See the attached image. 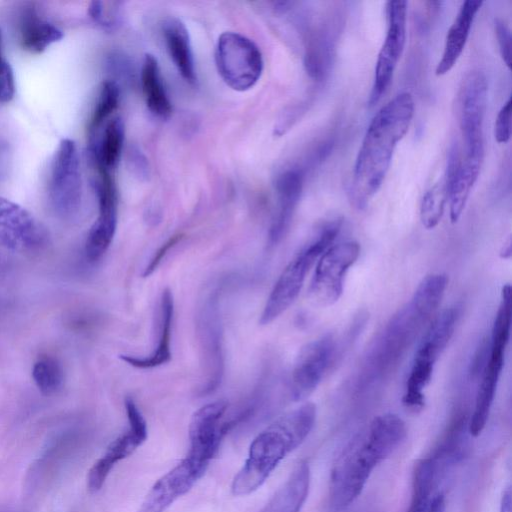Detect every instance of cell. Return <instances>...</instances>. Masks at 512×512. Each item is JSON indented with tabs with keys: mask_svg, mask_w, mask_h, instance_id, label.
I'll return each mask as SVG.
<instances>
[{
	"mask_svg": "<svg viewBox=\"0 0 512 512\" xmlns=\"http://www.w3.org/2000/svg\"><path fill=\"white\" fill-rule=\"evenodd\" d=\"M407 434L396 414L375 417L343 448L330 473L328 506L331 512L346 510L361 494L374 469L387 459Z\"/></svg>",
	"mask_w": 512,
	"mask_h": 512,
	"instance_id": "6da1fadb",
	"label": "cell"
},
{
	"mask_svg": "<svg viewBox=\"0 0 512 512\" xmlns=\"http://www.w3.org/2000/svg\"><path fill=\"white\" fill-rule=\"evenodd\" d=\"M413 115L412 95L401 92L371 119L356 157L348 192L356 209L366 208L380 189L395 148L408 132Z\"/></svg>",
	"mask_w": 512,
	"mask_h": 512,
	"instance_id": "7a4b0ae2",
	"label": "cell"
},
{
	"mask_svg": "<svg viewBox=\"0 0 512 512\" xmlns=\"http://www.w3.org/2000/svg\"><path fill=\"white\" fill-rule=\"evenodd\" d=\"M315 420L316 406L308 402L281 415L261 431L233 479L232 493L245 496L257 490L280 462L304 442Z\"/></svg>",
	"mask_w": 512,
	"mask_h": 512,
	"instance_id": "3957f363",
	"label": "cell"
},
{
	"mask_svg": "<svg viewBox=\"0 0 512 512\" xmlns=\"http://www.w3.org/2000/svg\"><path fill=\"white\" fill-rule=\"evenodd\" d=\"M340 227V220L325 224L287 264L267 298L260 315V324L266 325L273 322L294 303L311 267L333 244Z\"/></svg>",
	"mask_w": 512,
	"mask_h": 512,
	"instance_id": "277c9868",
	"label": "cell"
},
{
	"mask_svg": "<svg viewBox=\"0 0 512 512\" xmlns=\"http://www.w3.org/2000/svg\"><path fill=\"white\" fill-rule=\"evenodd\" d=\"M460 306L453 305L434 317L416 350L405 385L403 404L414 411L423 408L424 390L434 366L450 342L460 317Z\"/></svg>",
	"mask_w": 512,
	"mask_h": 512,
	"instance_id": "5b68a950",
	"label": "cell"
},
{
	"mask_svg": "<svg viewBox=\"0 0 512 512\" xmlns=\"http://www.w3.org/2000/svg\"><path fill=\"white\" fill-rule=\"evenodd\" d=\"M215 62L223 81L240 92L251 89L263 71V58L257 45L234 32L220 35L215 49Z\"/></svg>",
	"mask_w": 512,
	"mask_h": 512,
	"instance_id": "8992f818",
	"label": "cell"
},
{
	"mask_svg": "<svg viewBox=\"0 0 512 512\" xmlns=\"http://www.w3.org/2000/svg\"><path fill=\"white\" fill-rule=\"evenodd\" d=\"M48 198L53 211L62 218L74 216L82 200L79 156L73 140L62 139L54 154L48 181Z\"/></svg>",
	"mask_w": 512,
	"mask_h": 512,
	"instance_id": "52a82bcc",
	"label": "cell"
},
{
	"mask_svg": "<svg viewBox=\"0 0 512 512\" xmlns=\"http://www.w3.org/2000/svg\"><path fill=\"white\" fill-rule=\"evenodd\" d=\"M360 246L355 241L332 244L316 262L309 287L312 301L321 307L335 304L343 293L345 275L356 262Z\"/></svg>",
	"mask_w": 512,
	"mask_h": 512,
	"instance_id": "ba28073f",
	"label": "cell"
},
{
	"mask_svg": "<svg viewBox=\"0 0 512 512\" xmlns=\"http://www.w3.org/2000/svg\"><path fill=\"white\" fill-rule=\"evenodd\" d=\"M487 91V79L480 70L469 72L460 86L457 110L463 154L484 155L483 121Z\"/></svg>",
	"mask_w": 512,
	"mask_h": 512,
	"instance_id": "9c48e42d",
	"label": "cell"
},
{
	"mask_svg": "<svg viewBox=\"0 0 512 512\" xmlns=\"http://www.w3.org/2000/svg\"><path fill=\"white\" fill-rule=\"evenodd\" d=\"M407 1L387 2V32L379 51L368 103L375 105L389 87L406 42Z\"/></svg>",
	"mask_w": 512,
	"mask_h": 512,
	"instance_id": "30bf717a",
	"label": "cell"
},
{
	"mask_svg": "<svg viewBox=\"0 0 512 512\" xmlns=\"http://www.w3.org/2000/svg\"><path fill=\"white\" fill-rule=\"evenodd\" d=\"M209 464L188 452L184 459L154 483L137 512H165L193 487Z\"/></svg>",
	"mask_w": 512,
	"mask_h": 512,
	"instance_id": "8fae6325",
	"label": "cell"
},
{
	"mask_svg": "<svg viewBox=\"0 0 512 512\" xmlns=\"http://www.w3.org/2000/svg\"><path fill=\"white\" fill-rule=\"evenodd\" d=\"M125 410L128 429L108 446L88 472L87 486L92 493L102 488L110 471L119 461L131 455L147 439L146 421L131 397L125 399Z\"/></svg>",
	"mask_w": 512,
	"mask_h": 512,
	"instance_id": "7c38bea8",
	"label": "cell"
},
{
	"mask_svg": "<svg viewBox=\"0 0 512 512\" xmlns=\"http://www.w3.org/2000/svg\"><path fill=\"white\" fill-rule=\"evenodd\" d=\"M335 350V338L331 334L307 343L300 350L289 386L293 401H301L314 392L331 365Z\"/></svg>",
	"mask_w": 512,
	"mask_h": 512,
	"instance_id": "4fadbf2b",
	"label": "cell"
},
{
	"mask_svg": "<svg viewBox=\"0 0 512 512\" xmlns=\"http://www.w3.org/2000/svg\"><path fill=\"white\" fill-rule=\"evenodd\" d=\"M97 177L94 189L98 201V216L91 226L85 252L90 261H96L103 256L111 245L117 226V192L112 172L95 166Z\"/></svg>",
	"mask_w": 512,
	"mask_h": 512,
	"instance_id": "5bb4252c",
	"label": "cell"
},
{
	"mask_svg": "<svg viewBox=\"0 0 512 512\" xmlns=\"http://www.w3.org/2000/svg\"><path fill=\"white\" fill-rule=\"evenodd\" d=\"M43 226L20 205L0 197V247L11 251H32L46 241Z\"/></svg>",
	"mask_w": 512,
	"mask_h": 512,
	"instance_id": "9a60e30c",
	"label": "cell"
},
{
	"mask_svg": "<svg viewBox=\"0 0 512 512\" xmlns=\"http://www.w3.org/2000/svg\"><path fill=\"white\" fill-rule=\"evenodd\" d=\"M304 183V173L299 168L282 172L276 180L278 210L269 231V241L276 244L285 236L291 224Z\"/></svg>",
	"mask_w": 512,
	"mask_h": 512,
	"instance_id": "2e32d148",
	"label": "cell"
},
{
	"mask_svg": "<svg viewBox=\"0 0 512 512\" xmlns=\"http://www.w3.org/2000/svg\"><path fill=\"white\" fill-rule=\"evenodd\" d=\"M504 358L505 354L490 353L488 350L487 361L480 373L473 413L468 421V433L473 437L481 434L488 421Z\"/></svg>",
	"mask_w": 512,
	"mask_h": 512,
	"instance_id": "e0dca14e",
	"label": "cell"
},
{
	"mask_svg": "<svg viewBox=\"0 0 512 512\" xmlns=\"http://www.w3.org/2000/svg\"><path fill=\"white\" fill-rule=\"evenodd\" d=\"M482 4L483 2L480 0H466L462 3L458 14L447 32L442 57L435 69L437 76L445 75L457 63L465 48L476 14Z\"/></svg>",
	"mask_w": 512,
	"mask_h": 512,
	"instance_id": "ac0fdd59",
	"label": "cell"
},
{
	"mask_svg": "<svg viewBox=\"0 0 512 512\" xmlns=\"http://www.w3.org/2000/svg\"><path fill=\"white\" fill-rule=\"evenodd\" d=\"M310 478L308 462L300 461L259 512H300L309 493Z\"/></svg>",
	"mask_w": 512,
	"mask_h": 512,
	"instance_id": "d6986e66",
	"label": "cell"
},
{
	"mask_svg": "<svg viewBox=\"0 0 512 512\" xmlns=\"http://www.w3.org/2000/svg\"><path fill=\"white\" fill-rule=\"evenodd\" d=\"M174 304L170 290L165 289L160 300V327L157 347L147 356L121 355L120 359L138 369L161 366L171 359V331Z\"/></svg>",
	"mask_w": 512,
	"mask_h": 512,
	"instance_id": "ffe728a7",
	"label": "cell"
},
{
	"mask_svg": "<svg viewBox=\"0 0 512 512\" xmlns=\"http://www.w3.org/2000/svg\"><path fill=\"white\" fill-rule=\"evenodd\" d=\"M62 38V31L39 16L33 5L23 11L20 22V43L23 49L41 53Z\"/></svg>",
	"mask_w": 512,
	"mask_h": 512,
	"instance_id": "44dd1931",
	"label": "cell"
},
{
	"mask_svg": "<svg viewBox=\"0 0 512 512\" xmlns=\"http://www.w3.org/2000/svg\"><path fill=\"white\" fill-rule=\"evenodd\" d=\"M163 35L168 53L178 72L187 82L194 83V58L186 27L180 20L170 18L163 25Z\"/></svg>",
	"mask_w": 512,
	"mask_h": 512,
	"instance_id": "7402d4cb",
	"label": "cell"
},
{
	"mask_svg": "<svg viewBox=\"0 0 512 512\" xmlns=\"http://www.w3.org/2000/svg\"><path fill=\"white\" fill-rule=\"evenodd\" d=\"M123 143V121L114 117L106 124L100 140H91L90 154L94 165L112 172L119 161Z\"/></svg>",
	"mask_w": 512,
	"mask_h": 512,
	"instance_id": "603a6c76",
	"label": "cell"
},
{
	"mask_svg": "<svg viewBox=\"0 0 512 512\" xmlns=\"http://www.w3.org/2000/svg\"><path fill=\"white\" fill-rule=\"evenodd\" d=\"M141 84L148 109L159 117L169 116L172 111L171 102L162 82L158 62L151 54L144 58Z\"/></svg>",
	"mask_w": 512,
	"mask_h": 512,
	"instance_id": "cb8c5ba5",
	"label": "cell"
},
{
	"mask_svg": "<svg viewBox=\"0 0 512 512\" xmlns=\"http://www.w3.org/2000/svg\"><path fill=\"white\" fill-rule=\"evenodd\" d=\"M511 294L512 289L510 284L504 285L501 291L500 305L492 326L490 342H488L490 352L505 354L511 328Z\"/></svg>",
	"mask_w": 512,
	"mask_h": 512,
	"instance_id": "d4e9b609",
	"label": "cell"
},
{
	"mask_svg": "<svg viewBox=\"0 0 512 512\" xmlns=\"http://www.w3.org/2000/svg\"><path fill=\"white\" fill-rule=\"evenodd\" d=\"M447 202L448 182L443 176L425 192L421 200L420 219L426 229H433L439 224Z\"/></svg>",
	"mask_w": 512,
	"mask_h": 512,
	"instance_id": "484cf974",
	"label": "cell"
},
{
	"mask_svg": "<svg viewBox=\"0 0 512 512\" xmlns=\"http://www.w3.org/2000/svg\"><path fill=\"white\" fill-rule=\"evenodd\" d=\"M32 377L38 390L46 396L57 393L64 382L63 369L52 357L38 359L34 363Z\"/></svg>",
	"mask_w": 512,
	"mask_h": 512,
	"instance_id": "4316f807",
	"label": "cell"
},
{
	"mask_svg": "<svg viewBox=\"0 0 512 512\" xmlns=\"http://www.w3.org/2000/svg\"><path fill=\"white\" fill-rule=\"evenodd\" d=\"M120 100V89L114 80L102 83L99 96L93 111L89 131L93 134L103 122L117 109Z\"/></svg>",
	"mask_w": 512,
	"mask_h": 512,
	"instance_id": "83f0119b",
	"label": "cell"
},
{
	"mask_svg": "<svg viewBox=\"0 0 512 512\" xmlns=\"http://www.w3.org/2000/svg\"><path fill=\"white\" fill-rule=\"evenodd\" d=\"M116 2L92 1L88 7L90 18L105 29H112L118 23Z\"/></svg>",
	"mask_w": 512,
	"mask_h": 512,
	"instance_id": "f1b7e54d",
	"label": "cell"
},
{
	"mask_svg": "<svg viewBox=\"0 0 512 512\" xmlns=\"http://www.w3.org/2000/svg\"><path fill=\"white\" fill-rule=\"evenodd\" d=\"M15 94V79L10 64L3 56L2 33L0 30V102L6 103L13 99Z\"/></svg>",
	"mask_w": 512,
	"mask_h": 512,
	"instance_id": "f546056e",
	"label": "cell"
},
{
	"mask_svg": "<svg viewBox=\"0 0 512 512\" xmlns=\"http://www.w3.org/2000/svg\"><path fill=\"white\" fill-rule=\"evenodd\" d=\"M495 140L500 144H505L509 141L511 136V98L499 110L495 126H494Z\"/></svg>",
	"mask_w": 512,
	"mask_h": 512,
	"instance_id": "4dcf8cb0",
	"label": "cell"
},
{
	"mask_svg": "<svg viewBox=\"0 0 512 512\" xmlns=\"http://www.w3.org/2000/svg\"><path fill=\"white\" fill-rule=\"evenodd\" d=\"M495 34L499 45L500 55L510 69L511 67V31L502 19H495Z\"/></svg>",
	"mask_w": 512,
	"mask_h": 512,
	"instance_id": "1f68e13d",
	"label": "cell"
},
{
	"mask_svg": "<svg viewBox=\"0 0 512 512\" xmlns=\"http://www.w3.org/2000/svg\"><path fill=\"white\" fill-rule=\"evenodd\" d=\"M179 240V236H175L169 239L159 250L155 253L154 257L151 259L150 263L147 265L144 271V275H150L155 268L158 266L160 261L163 259V256L171 249V247L176 244Z\"/></svg>",
	"mask_w": 512,
	"mask_h": 512,
	"instance_id": "d6a6232c",
	"label": "cell"
},
{
	"mask_svg": "<svg viewBox=\"0 0 512 512\" xmlns=\"http://www.w3.org/2000/svg\"><path fill=\"white\" fill-rule=\"evenodd\" d=\"M9 160V149L5 144L0 142V179L7 174Z\"/></svg>",
	"mask_w": 512,
	"mask_h": 512,
	"instance_id": "836d02e7",
	"label": "cell"
},
{
	"mask_svg": "<svg viewBox=\"0 0 512 512\" xmlns=\"http://www.w3.org/2000/svg\"><path fill=\"white\" fill-rule=\"evenodd\" d=\"M427 512H445V498L443 494L438 493L433 496Z\"/></svg>",
	"mask_w": 512,
	"mask_h": 512,
	"instance_id": "e575fe53",
	"label": "cell"
},
{
	"mask_svg": "<svg viewBox=\"0 0 512 512\" xmlns=\"http://www.w3.org/2000/svg\"><path fill=\"white\" fill-rule=\"evenodd\" d=\"M500 512H511V488L508 486L503 492L500 502Z\"/></svg>",
	"mask_w": 512,
	"mask_h": 512,
	"instance_id": "d590c367",
	"label": "cell"
},
{
	"mask_svg": "<svg viewBox=\"0 0 512 512\" xmlns=\"http://www.w3.org/2000/svg\"><path fill=\"white\" fill-rule=\"evenodd\" d=\"M500 257L502 259H509L511 257V239L509 238L507 243L500 250Z\"/></svg>",
	"mask_w": 512,
	"mask_h": 512,
	"instance_id": "8d00e7d4",
	"label": "cell"
},
{
	"mask_svg": "<svg viewBox=\"0 0 512 512\" xmlns=\"http://www.w3.org/2000/svg\"><path fill=\"white\" fill-rule=\"evenodd\" d=\"M406 512H427V510L421 506L410 504L408 510Z\"/></svg>",
	"mask_w": 512,
	"mask_h": 512,
	"instance_id": "74e56055",
	"label": "cell"
}]
</instances>
